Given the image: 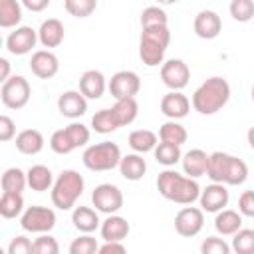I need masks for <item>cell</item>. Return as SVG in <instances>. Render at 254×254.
<instances>
[{
  "label": "cell",
  "instance_id": "8992f818",
  "mask_svg": "<svg viewBox=\"0 0 254 254\" xmlns=\"http://www.w3.org/2000/svg\"><path fill=\"white\" fill-rule=\"evenodd\" d=\"M20 226L22 230L32 232V234H50L52 228L56 226V212L54 208L32 204L20 216Z\"/></svg>",
  "mask_w": 254,
  "mask_h": 254
},
{
  "label": "cell",
  "instance_id": "cb8c5ba5",
  "mask_svg": "<svg viewBox=\"0 0 254 254\" xmlns=\"http://www.w3.org/2000/svg\"><path fill=\"white\" fill-rule=\"evenodd\" d=\"M28 187L36 192H44V190H52L56 179H54V173L50 167L46 165H32L28 171Z\"/></svg>",
  "mask_w": 254,
  "mask_h": 254
},
{
  "label": "cell",
  "instance_id": "f35d334b",
  "mask_svg": "<svg viewBox=\"0 0 254 254\" xmlns=\"http://www.w3.org/2000/svg\"><path fill=\"white\" fill-rule=\"evenodd\" d=\"M65 129V133H67V137H69V141H71V145L75 147V149H79V147H85L87 143H89V137H91V133H89V127L87 125H83V123H79V121H71L67 127H64Z\"/></svg>",
  "mask_w": 254,
  "mask_h": 254
},
{
  "label": "cell",
  "instance_id": "d4e9b609",
  "mask_svg": "<svg viewBox=\"0 0 254 254\" xmlns=\"http://www.w3.org/2000/svg\"><path fill=\"white\" fill-rule=\"evenodd\" d=\"M214 228L220 236H234L242 228V214L232 208H224L214 216Z\"/></svg>",
  "mask_w": 254,
  "mask_h": 254
},
{
  "label": "cell",
  "instance_id": "b9f144b4",
  "mask_svg": "<svg viewBox=\"0 0 254 254\" xmlns=\"http://www.w3.org/2000/svg\"><path fill=\"white\" fill-rule=\"evenodd\" d=\"M64 8L67 14L75 16V18H87L91 12H95L97 2L95 0H65Z\"/></svg>",
  "mask_w": 254,
  "mask_h": 254
},
{
  "label": "cell",
  "instance_id": "603a6c76",
  "mask_svg": "<svg viewBox=\"0 0 254 254\" xmlns=\"http://www.w3.org/2000/svg\"><path fill=\"white\" fill-rule=\"evenodd\" d=\"M119 173L125 181H141L147 173V163L143 159V155L139 153H129V155H123L121 163H119Z\"/></svg>",
  "mask_w": 254,
  "mask_h": 254
},
{
  "label": "cell",
  "instance_id": "4316f807",
  "mask_svg": "<svg viewBox=\"0 0 254 254\" xmlns=\"http://www.w3.org/2000/svg\"><path fill=\"white\" fill-rule=\"evenodd\" d=\"M44 135L38 129H24L16 135V149L22 155H38L44 149Z\"/></svg>",
  "mask_w": 254,
  "mask_h": 254
},
{
  "label": "cell",
  "instance_id": "7dc6e473",
  "mask_svg": "<svg viewBox=\"0 0 254 254\" xmlns=\"http://www.w3.org/2000/svg\"><path fill=\"white\" fill-rule=\"evenodd\" d=\"M238 212L242 216L254 218V190H244L238 198Z\"/></svg>",
  "mask_w": 254,
  "mask_h": 254
},
{
  "label": "cell",
  "instance_id": "9c48e42d",
  "mask_svg": "<svg viewBox=\"0 0 254 254\" xmlns=\"http://www.w3.org/2000/svg\"><path fill=\"white\" fill-rule=\"evenodd\" d=\"M204 226V210L198 206H183L175 214V230L183 238L196 236Z\"/></svg>",
  "mask_w": 254,
  "mask_h": 254
},
{
  "label": "cell",
  "instance_id": "60d3db41",
  "mask_svg": "<svg viewBox=\"0 0 254 254\" xmlns=\"http://www.w3.org/2000/svg\"><path fill=\"white\" fill-rule=\"evenodd\" d=\"M228 10H230V16L242 24L250 22L254 18V2L252 0H232Z\"/></svg>",
  "mask_w": 254,
  "mask_h": 254
},
{
  "label": "cell",
  "instance_id": "30bf717a",
  "mask_svg": "<svg viewBox=\"0 0 254 254\" xmlns=\"http://www.w3.org/2000/svg\"><path fill=\"white\" fill-rule=\"evenodd\" d=\"M107 89L113 95V99H125V97H135L141 91V79L135 71L131 69H121L111 75L107 81Z\"/></svg>",
  "mask_w": 254,
  "mask_h": 254
},
{
  "label": "cell",
  "instance_id": "2e32d148",
  "mask_svg": "<svg viewBox=\"0 0 254 254\" xmlns=\"http://www.w3.org/2000/svg\"><path fill=\"white\" fill-rule=\"evenodd\" d=\"M190 111V99L183 91H169L161 97V113L169 117V121H179L187 117Z\"/></svg>",
  "mask_w": 254,
  "mask_h": 254
},
{
  "label": "cell",
  "instance_id": "4dcf8cb0",
  "mask_svg": "<svg viewBox=\"0 0 254 254\" xmlns=\"http://www.w3.org/2000/svg\"><path fill=\"white\" fill-rule=\"evenodd\" d=\"M187 139H189V133H187L185 125H181L179 121H165L159 127V141L161 143H171V145L181 147L183 143H187Z\"/></svg>",
  "mask_w": 254,
  "mask_h": 254
},
{
  "label": "cell",
  "instance_id": "484cf974",
  "mask_svg": "<svg viewBox=\"0 0 254 254\" xmlns=\"http://www.w3.org/2000/svg\"><path fill=\"white\" fill-rule=\"evenodd\" d=\"M127 143L133 149V153L145 155L149 151H155V147L159 145V135L151 129H135V131L129 133Z\"/></svg>",
  "mask_w": 254,
  "mask_h": 254
},
{
  "label": "cell",
  "instance_id": "ac0fdd59",
  "mask_svg": "<svg viewBox=\"0 0 254 254\" xmlns=\"http://www.w3.org/2000/svg\"><path fill=\"white\" fill-rule=\"evenodd\" d=\"M131 232V226L127 222V218L119 216V214H109L105 220H101L99 226V234L105 242H123Z\"/></svg>",
  "mask_w": 254,
  "mask_h": 254
},
{
  "label": "cell",
  "instance_id": "f6af8a7d",
  "mask_svg": "<svg viewBox=\"0 0 254 254\" xmlns=\"http://www.w3.org/2000/svg\"><path fill=\"white\" fill-rule=\"evenodd\" d=\"M34 254H60V244L52 234H40L34 238Z\"/></svg>",
  "mask_w": 254,
  "mask_h": 254
},
{
  "label": "cell",
  "instance_id": "5b68a950",
  "mask_svg": "<svg viewBox=\"0 0 254 254\" xmlns=\"http://www.w3.org/2000/svg\"><path fill=\"white\" fill-rule=\"evenodd\" d=\"M123 155L117 143L113 141H101L95 145L85 147L81 161L85 165V169L93 171V173H105V171H113L115 167H119Z\"/></svg>",
  "mask_w": 254,
  "mask_h": 254
},
{
  "label": "cell",
  "instance_id": "5bb4252c",
  "mask_svg": "<svg viewBox=\"0 0 254 254\" xmlns=\"http://www.w3.org/2000/svg\"><path fill=\"white\" fill-rule=\"evenodd\" d=\"M58 111L64 117L75 121L87 113V99L79 89H67L58 97Z\"/></svg>",
  "mask_w": 254,
  "mask_h": 254
},
{
  "label": "cell",
  "instance_id": "f907efd6",
  "mask_svg": "<svg viewBox=\"0 0 254 254\" xmlns=\"http://www.w3.org/2000/svg\"><path fill=\"white\" fill-rule=\"evenodd\" d=\"M22 6L32 10V12H42V10H46L50 6V0H24Z\"/></svg>",
  "mask_w": 254,
  "mask_h": 254
},
{
  "label": "cell",
  "instance_id": "8fae6325",
  "mask_svg": "<svg viewBox=\"0 0 254 254\" xmlns=\"http://www.w3.org/2000/svg\"><path fill=\"white\" fill-rule=\"evenodd\" d=\"M161 79L171 91H181L189 85L190 69L183 60L171 58L161 65Z\"/></svg>",
  "mask_w": 254,
  "mask_h": 254
},
{
  "label": "cell",
  "instance_id": "bcb514c9",
  "mask_svg": "<svg viewBox=\"0 0 254 254\" xmlns=\"http://www.w3.org/2000/svg\"><path fill=\"white\" fill-rule=\"evenodd\" d=\"M6 254H34V240H30L24 234H18L10 240Z\"/></svg>",
  "mask_w": 254,
  "mask_h": 254
},
{
  "label": "cell",
  "instance_id": "e0dca14e",
  "mask_svg": "<svg viewBox=\"0 0 254 254\" xmlns=\"http://www.w3.org/2000/svg\"><path fill=\"white\" fill-rule=\"evenodd\" d=\"M192 30L202 40H214L222 32V20L214 10H200L194 16Z\"/></svg>",
  "mask_w": 254,
  "mask_h": 254
},
{
  "label": "cell",
  "instance_id": "ab89813d",
  "mask_svg": "<svg viewBox=\"0 0 254 254\" xmlns=\"http://www.w3.org/2000/svg\"><path fill=\"white\" fill-rule=\"evenodd\" d=\"M67 252L69 254H97L99 252V244H97L95 236H91V234H79L77 238L71 240Z\"/></svg>",
  "mask_w": 254,
  "mask_h": 254
},
{
  "label": "cell",
  "instance_id": "83f0119b",
  "mask_svg": "<svg viewBox=\"0 0 254 254\" xmlns=\"http://www.w3.org/2000/svg\"><path fill=\"white\" fill-rule=\"evenodd\" d=\"M115 119H117V125L119 127H125V125H131L137 115H139V103L135 97H125V99H117L111 107Z\"/></svg>",
  "mask_w": 254,
  "mask_h": 254
},
{
  "label": "cell",
  "instance_id": "c3c4849f",
  "mask_svg": "<svg viewBox=\"0 0 254 254\" xmlns=\"http://www.w3.org/2000/svg\"><path fill=\"white\" fill-rule=\"evenodd\" d=\"M16 137V123L8 115H0V141H10Z\"/></svg>",
  "mask_w": 254,
  "mask_h": 254
},
{
  "label": "cell",
  "instance_id": "7c38bea8",
  "mask_svg": "<svg viewBox=\"0 0 254 254\" xmlns=\"http://www.w3.org/2000/svg\"><path fill=\"white\" fill-rule=\"evenodd\" d=\"M38 42V30L32 26H18L6 36V50L12 56H26L36 48Z\"/></svg>",
  "mask_w": 254,
  "mask_h": 254
},
{
  "label": "cell",
  "instance_id": "9a60e30c",
  "mask_svg": "<svg viewBox=\"0 0 254 254\" xmlns=\"http://www.w3.org/2000/svg\"><path fill=\"white\" fill-rule=\"evenodd\" d=\"M30 69L40 79H52L60 71V60L52 50H36L30 58Z\"/></svg>",
  "mask_w": 254,
  "mask_h": 254
},
{
  "label": "cell",
  "instance_id": "4fadbf2b",
  "mask_svg": "<svg viewBox=\"0 0 254 254\" xmlns=\"http://www.w3.org/2000/svg\"><path fill=\"white\" fill-rule=\"evenodd\" d=\"M228 200H230V194H228L226 185L222 183H210L208 187L200 190V196H198L200 208L204 212H214V214L224 210L228 206Z\"/></svg>",
  "mask_w": 254,
  "mask_h": 254
},
{
  "label": "cell",
  "instance_id": "6da1fadb",
  "mask_svg": "<svg viewBox=\"0 0 254 254\" xmlns=\"http://www.w3.org/2000/svg\"><path fill=\"white\" fill-rule=\"evenodd\" d=\"M157 190L163 198L175 204L190 206L194 200H198L202 189L196 179H190L175 169H165L157 177Z\"/></svg>",
  "mask_w": 254,
  "mask_h": 254
},
{
  "label": "cell",
  "instance_id": "8d00e7d4",
  "mask_svg": "<svg viewBox=\"0 0 254 254\" xmlns=\"http://www.w3.org/2000/svg\"><path fill=\"white\" fill-rule=\"evenodd\" d=\"M234 254H254V228H240L230 242Z\"/></svg>",
  "mask_w": 254,
  "mask_h": 254
},
{
  "label": "cell",
  "instance_id": "ee69618b",
  "mask_svg": "<svg viewBox=\"0 0 254 254\" xmlns=\"http://www.w3.org/2000/svg\"><path fill=\"white\" fill-rule=\"evenodd\" d=\"M50 149L54 153H58V155H69L71 151H75V147L71 145L65 129H58V131L52 133V137H50Z\"/></svg>",
  "mask_w": 254,
  "mask_h": 254
},
{
  "label": "cell",
  "instance_id": "db71d44e",
  "mask_svg": "<svg viewBox=\"0 0 254 254\" xmlns=\"http://www.w3.org/2000/svg\"><path fill=\"white\" fill-rule=\"evenodd\" d=\"M250 97H252V101H254V85H252V89H250Z\"/></svg>",
  "mask_w": 254,
  "mask_h": 254
},
{
  "label": "cell",
  "instance_id": "f5cc1de1",
  "mask_svg": "<svg viewBox=\"0 0 254 254\" xmlns=\"http://www.w3.org/2000/svg\"><path fill=\"white\" fill-rule=\"evenodd\" d=\"M246 139H248V145H250V149L254 151V127H250V129H248V133H246Z\"/></svg>",
  "mask_w": 254,
  "mask_h": 254
},
{
  "label": "cell",
  "instance_id": "816d5d0a",
  "mask_svg": "<svg viewBox=\"0 0 254 254\" xmlns=\"http://www.w3.org/2000/svg\"><path fill=\"white\" fill-rule=\"evenodd\" d=\"M12 75H10V62L6 58H0V81H8Z\"/></svg>",
  "mask_w": 254,
  "mask_h": 254
},
{
  "label": "cell",
  "instance_id": "e575fe53",
  "mask_svg": "<svg viewBox=\"0 0 254 254\" xmlns=\"http://www.w3.org/2000/svg\"><path fill=\"white\" fill-rule=\"evenodd\" d=\"M91 129H93L95 133H101V135H107V133H113V131L119 129L117 119H115L111 107H109V109H99V111H95V115L91 117Z\"/></svg>",
  "mask_w": 254,
  "mask_h": 254
},
{
  "label": "cell",
  "instance_id": "d6986e66",
  "mask_svg": "<svg viewBox=\"0 0 254 254\" xmlns=\"http://www.w3.org/2000/svg\"><path fill=\"white\" fill-rule=\"evenodd\" d=\"M107 89V79L99 69H87L79 77V91L85 99H99Z\"/></svg>",
  "mask_w": 254,
  "mask_h": 254
},
{
  "label": "cell",
  "instance_id": "f1b7e54d",
  "mask_svg": "<svg viewBox=\"0 0 254 254\" xmlns=\"http://www.w3.org/2000/svg\"><path fill=\"white\" fill-rule=\"evenodd\" d=\"M228 159L230 155L224 151H214L208 155V167H206V177L212 183H222L226 179V169H228Z\"/></svg>",
  "mask_w": 254,
  "mask_h": 254
},
{
  "label": "cell",
  "instance_id": "3957f363",
  "mask_svg": "<svg viewBox=\"0 0 254 254\" xmlns=\"http://www.w3.org/2000/svg\"><path fill=\"white\" fill-rule=\"evenodd\" d=\"M83 189H85L83 177L73 169H64L56 177V183L50 190L52 204L60 210H73L77 198L83 194Z\"/></svg>",
  "mask_w": 254,
  "mask_h": 254
},
{
  "label": "cell",
  "instance_id": "277c9868",
  "mask_svg": "<svg viewBox=\"0 0 254 254\" xmlns=\"http://www.w3.org/2000/svg\"><path fill=\"white\" fill-rule=\"evenodd\" d=\"M171 42L169 26L145 28L139 38V58L147 67H157L165 64V52Z\"/></svg>",
  "mask_w": 254,
  "mask_h": 254
},
{
  "label": "cell",
  "instance_id": "1f68e13d",
  "mask_svg": "<svg viewBox=\"0 0 254 254\" xmlns=\"http://www.w3.org/2000/svg\"><path fill=\"white\" fill-rule=\"evenodd\" d=\"M22 20V4L18 0H0V28H18Z\"/></svg>",
  "mask_w": 254,
  "mask_h": 254
},
{
  "label": "cell",
  "instance_id": "ba28073f",
  "mask_svg": "<svg viewBox=\"0 0 254 254\" xmlns=\"http://www.w3.org/2000/svg\"><path fill=\"white\" fill-rule=\"evenodd\" d=\"M123 192L117 185H111V183H101L93 189L91 192V204L95 206L97 212H103V214H117L121 208H123Z\"/></svg>",
  "mask_w": 254,
  "mask_h": 254
},
{
  "label": "cell",
  "instance_id": "ffe728a7",
  "mask_svg": "<svg viewBox=\"0 0 254 254\" xmlns=\"http://www.w3.org/2000/svg\"><path fill=\"white\" fill-rule=\"evenodd\" d=\"M65 38V30H64V24L58 20V18H48L40 24L38 28V40L44 48H58Z\"/></svg>",
  "mask_w": 254,
  "mask_h": 254
},
{
  "label": "cell",
  "instance_id": "681fc988",
  "mask_svg": "<svg viewBox=\"0 0 254 254\" xmlns=\"http://www.w3.org/2000/svg\"><path fill=\"white\" fill-rule=\"evenodd\" d=\"M97 254H129V252L123 246V242H105V244L99 246Z\"/></svg>",
  "mask_w": 254,
  "mask_h": 254
},
{
  "label": "cell",
  "instance_id": "52a82bcc",
  "mask_svg": "<svg viewBox=\"0 0 254 254\" xmlns=\"http://www.w3.org/2000/svg\"><path fill=\"white\" fill-rule=\"evenodd\" d=\"M30 95H32V87L24 75H12L8 81L2 83V89H0V99L8 109L26 107L30 101Z\"/></svg>",
  "mask_w": 254,
  "mask_h": 254
},
{
  "label": "cell",
  "instance_id": "836d02e7",
  "mask_svg": "<svg viewBox=\"0 0 254 254\" xmlns=\"http://www.w3.org/2000/svg\"><path fill=\"white\" fill-rule=\"evenodd\" d=\"M246 179H248V165H246L242 159H238V157L230 155V159H228V169H226V179H224V185H230V187H238V185L246 183Z\"/></svg>",
  "mask_w": 254,
  "mask_h": 254
},
{
  "label": "cell",
  "instance_id": "44dd1931",
  "mask_svg": "<svg viewBox=\"0 0 254 254\" xmlns=\"http://www.w3.org/2000/svg\"><path fill=\"white\" fill-rule=\"evenodd\" d=\"M71 222H73V228L81 234H91L101 226L97 210L91 206H81V204L71 210Z\"/></svg>",
  "mask_w": 254,
  "mask_h": 254
},
{
  "label": "cell",
  "instance_id": "f546056e",
  "mask_svg": "<svg viewBox=\"0 0 254 254\" xmlns=\"http://www.w3.org/2000/svg\"><path fill=\"white\" fill-rule=\"evenodd\" d=\"M2 192H16V194H22V190L28 187V175L18 169V167H10L2 173Z\"/></svg>",
  "mask_w": 254,
  "mask_h": 254
},
{
  "label": "cell",
  "instance_id": "7bdbcfd3",
  "mask_svg": "<svg viewBox=\"0 0 254 254\" xmlns=\"http://www.w3.org/2000/svg\"><path fill=\"white\" fill-rule=\"evenodd\" d=\"M200 254H232V248L222 236H206L200 242Z\"/></svg>",
  "mask_w": 254,
  "mask_h": 254
},
{
  "label": "cell",
  "instance_id": "74e56055",
  "mask_svg": "<svg viewBox=\"0 0 254 254\" xmlns=\"http://www.w3.org/2000/svg\"><path fill=\"white\" fill-rule=\"evenodd\" d=\"M159 26H169V16L163 8L159 6H147L141 12V30L145 28H159Z\"/></svg>",
  "mask_w": 254,
  "mask_h": 254
},
{
  "label": "cell",
  "instance_id": "d590c367",
  "mask_svg": "<svg viewBox=\"0 0 254 254\" xmlns=\"http://www.w3.org/2000/svg\"><path fill=\"white\" fill-rule=\"evenodd\" d=\"M155 159L157 163H161L163 167L171 169L173 165H177L181 159H183V153H181V147L177 145H171V143H159L155 147Z\"/></svg>",
  "mask_w": 254,
  "mask_h": 254
},
{
  "label": "cell",
  "instance_id": "7402d4cb",
  "mask_svg": "<svg viewBox=\"0 0 254 254\" xmlns=\"http://www.w3.org/2000/svg\"><path fill=\"white\" fill-rule=\"evenodd\" d=\"M183 165V173L190 179H200L202 175H206V167H208V155L202 149H190L183 155L181 159Z\"/></svg>",
  "mask_w": 254,
  "mask_h": 254
},
{
  "label": "cell",
  "instance_id": "7a4b0ae2",
  "mask_svg": "<svg viewBox=\"0 0 254 254\" xmlns=\"http://www.w3.org/2000/svg\"><path fill=\"white\" fill-rule=\"evenodd\" d=\"M228 99H230V83L220 75H212L194 89L190 97V105L200 115H214L228 103Z\"/></svg>",
  "mask_w": 254,
  "mask_h": 254
},
{
  "label": "cell",
  "instance_id": "d6a6232c",
  "mask_svg": "<svg viewBox=\"0 0 254 254\" xmlns=\"http://www.w3.org/2000/svg\"><path fill=\"white\" fill-rule=\"evenodd\" d=\"M24 196L16 194V192H2L0 196V214L2 218L10 220V218H18L24 214Z\"/></svg>",
  "mask_w": 254,
  "mask_h": 254
}]
</instances>
